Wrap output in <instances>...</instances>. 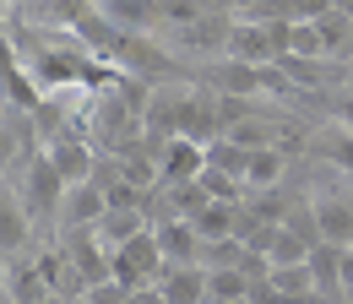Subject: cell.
Masks as SVG:
<instances>
[{
  "label": "cell",
  "mask_w": 353,
  "mask_h": 304,
  "mask_svg": "<svg viewBox=\"0 0 353 304\" xmlns=\"http://www.w3.org/2000/svg\"><path fill=\"white\" fill-rule=\"evenodd\" d=\"M60 245H65V256L77 261L88 294H92V288H103V283H114V250L98 239V228H88V234H60Z\"/></svg>",
  "instance_id": "obj_4"
},
{
  "label": "cell",
  "mask_w": 353,
  "mask_h": 304,
  "mask_svg": "<svg viewBox=\"0 0 353 304\" xmlns=\"http://www.w3.org/2000/svg\"><path fill=\"white\" fill-rule=\"evenodd\" d=\"M310 277H315L321 299H337V294H343V250H337V245H321V250L310 256Z\"/></svg>",
  "instance_id": "obj_15"
},
{
  "label": "cell",
  "mask_w": 353,
  "mask_h": 304,
  "mask_svg": "<svg viewBox=\"0 0 353 304\" xmlns=\"http://www.w3.org/2000/svg\"><path fill=\"white\" fill-rule=\"evenodd\" d=\"M44 152H49L54 174H60V179H65L71 190L98 179V152H92V141H88V136H60V141H49Z\"/></svg>",
  "instance_id": "obj_5"
},
{
  "label": "cell",
  "mask_w": 353,
  "mask_h": 304,
  "mask_svg": "<svg viewBox=\"0 0 353 304\" xmlns=\"http://www.w3.org/2000/svg\"><path fill=\"white\" fill-rule=\"evenodd\" d=\"M65 190H71V185H65V179L54 174L49 152L28 158V169H22V190H17V196H22V207L33 212V223H44L49 212L60 217V207H65Z\"/></svg>",
  "instance_id": "obj_2"
},
{
  "label": "cell",
  "mask_w": 353,
  "mask_h": 304,
  "mask_svg": "<svg viewBox=\"0 0 353 304\" xmlns=\"http://www.w3.org/2000/svg\"><path fill=\"white\" fill-rule=\"evenodd\" d=\"M315 228H321V245H337V250H353V201H343L337 190H321L315 201Z\"/></svg>",
  "instance_id": "obj_8"
},
{
  "label": "cell",
  "mask_w": 353,
  "mask_h": 304,
  "mask_svg": "<svg viewBox=\"0 0 353 304\" xmlns=\"http://www.w3.org/2000/svg\"><path fill=\"white\" fill-rule=\"evenodd\" d=\"M0 234H6V261L11 256H33L28 245H33V212L22 207V196H6V207H0Z\"/></svg>",
  "instance_id": "obj_14"
},
{
  "label": "cell",
  "mask_w": 353,
  "mask_h": 304,
  "mask_svg": "<svg viewBox=\"0 0 353 304\" xmlns=\"http://www.w3.org/2000/svg\"><path fill=\"white\" fill-rule=\"evenodd\" d=\"M131 304H169V299H163V294H158V288H141V294H136Z\"/></svg>",
  "instance_id": "obj_21"
},
{
  "label": "cell",
  "mask_w": 353,
  "mask_h": 304,
  "mask_svg": "<svg viewBox=\"0 0 353 304\" xmlns=\"http://www.w3.org/2000/svg\"><path fill=\"white\" fill-rule=\"evenodd\" d=\"M348 304H353V299H348Z\"/></svg>",
  "instance_id": "obj_24"
},
{
  "label": "cell",
  "mask_w": 353,
  "mask_h": 304,
  "mask_svg": "<svg viewBox=\"0 0 353 304\" xmlns=\"http://www.w3.org/2000/svg\"><path fill=\"white\" fill-rule=\"evenodd\" d=\"M343 294L353 299V250H343Z\"/></svg>",
  "instance_id": "obj_20"
},
{
  "label": "cell",
  "mask_w": 353,
  "mask_h": 304,
  "mask_svg": "<svg viewBox=\"0 0 353 304\" xmlns=\"http://www.w3.org/2000/svg\"><path fill=\"white\" fill-rule=\"evenodd\" d=\"M44 304H65V299H54V294H49V299H44Z\"/></svg>",
  "instance_id": "obj_23"
},
{
  "label": "cell",
  "mask_w": 353,
  "mask_h": 304,
  "mask_svg": "<svg viewBox=\"0 0 353 304\" xmlns=\"http://www.w3.org/2000/svg\"><path fill=\"white\" fill-rule=\"evenodd\" d=\"M250 277L234 266V272H207V304H245L250 299Z\"/></svg>",
  "instance_id": "obj_16"
},
{
  "label": "cell",
  "mask_w": 353,
  "mask_h": 304,
  "mask_svg": "<svg viewBox=\"0 0 353 304\" xmlns=\"http://www.w3.org/2000/svg\"><path fill=\"white\" fill-rule=\"evenodd\" d=\"M207 169H218V174H228V179H239V185H245V169H250V152H245L239 141L218 136V141L207 147Z\"/></svg>",
  "instance_id": "obj_17"
},
{
  "label": "cell",
  "mask_w": 353,
  "mask_h": 304,
  "mask_svg": "<svg viewBox=\"0 0 353 304\" xmlns=\"http://www.w3.org/2000/svg\"><path fill=\"white\" fill-rule=\"evenodd\" d=\"M98 11L114 33H147L152 22H163V6H147V0H103Z\"/></svg>",
  "instance_id": "obj_11"
},
{
  "label": "cell",
  "mask_w": 353,
  "mask_h": 304,
  "mask_svg": "<svg viewBox=\"0 0 353 304\" xmlns=\"http://www.w3.org/2000/svg\"><path fill=\"white\" fill-rule=\"evenodd\" d=\"M163 272H169V261H163V250H158L152 228H147V234H136L131 245H120V250H114V283H120V288H131V294L158 288V283H163Z\"/></svg>",
  "instance_id": "obj_1"
},
{
  "label": "cell",
  "mask_w": 353,
  "mask_h": 304,
  "mask_svg": "<svg viewBox=\"0 0 353 304\" xmlns=\"http://www.w3.org/2000/svg\"><path fill=\"white\" fill-rule=\"evenodd\" d=\"M152 239H158V250H163L169 266H201V234H196V223L158 212L152 217Z\"/></svg>",
  "instance_id": "obj_6"
},
{
  "label": "cell",
  "mask_w": 353,
  "mask_h": 304,
  "mask_svg": "<svg viewBox=\"0 0 353 304\" xmlns=\"http://www.w3.org/2000/svg\"><path fill=\"white\" fill-rule=\"evenodd\" d=\"M158 294L169 304H207V266H169Z\"/></svg>",
  "instance_id": "obj_13"
},
{
  "label": "cell",
  "mask_w": 353,
  "mask_h": 304,
  "mask_svg": "<svg viewBox=\"0 0 353 304\" xmlns=\"http://www.w3.org/2000/svg\"><path fill=\"white\" fill-rule=\"evenodd\" d=\"M321 152H326V163H337L343 174H353V130H348V125L326 130V141H321Z\"/></svg>",
  "instance_id": "obj_18"
},
{
  "label": "cell",
  "mask_w": 353,
  "mask_h": 304,
  "mask_svg": "<svg viewBox=\"0 0 353 304\" xmlns=\"http://www.w3.org/2000/svg\"><path fill=\"white\" fill-rule=\"evenodd\" d=\"M49 283L39 272V250L33 256H11L6 261V304H44Z\"/></svg>",
  "instance_id": "obj_10"
},
{
  "label": "cell",
  "mask_w": 353,
  "mask_h": 304,
  "mask_svg": "<svg viewBox=\"0 0 353 304\" xmlns=\"http://www.w3.org/2000/svg\"><path fill=\"white\" fill-rule=\"evenodd\" d=\"M136 294L131 288H120V283H103V288H92L88 294V304H131Z\"/></svg>",
  "instance_id": "obj_19"
},
{
  "label": "cell",
  "mask_w": 353,
  "mask_h": 304,
  "mask_svg": "<svg viewBox=\"0 0 353 304\" xmlns=\"http://www.w3.org/2000/svg\"><path fill=\"white\" fill-rule=\"evenodd\" d=\"M343 125L353 130V98H343Z\"/></svg>",
  "instance_id": "obj_22"
},
{
  "label": "cell",
  "mask_w": 353,
  "mask_h": 304,
  "mask_svg": "<svg viewBox=\"0 0 353 304\" xmlns=\"http://www.w3.org/2000/svg\"><path fill=\"white\" fill-rule=\"evenodd\" d=\"M109 217V196H103V185L92 179V185H77V190H65V207H60V234H88Z\"/></svg>",
  "instance_id": "obj_7"
},
{
  "label": "cell",
  "mask_w": 353,
  "mask_h": 304,
  "mask_svg": "<svg viewBox=\"0 0 353 304\" xmlns=\"http://www.w3.org/2000/svg\"><path fill=\"white\" fill-rule=\"evenodd\" d=\"M39 272H44L49 294L65 304H82L88 299V283H82V272H77V261L65 256V245H54V250H39Z\"/></svg>",
  "instance_id": "obj_9"
},
{
  "label": "cell",
  "mask_w": 353,
  "mask_h": 304,
  "mask_svg": "<svg viewBox=\"0 0 353 304\" xmlns=\"http://www.w3.org/2000/svg\"><path fill=\"white\" fill-rule=\"evenodd\" d=\"M283 169H288V152H283V147H261V152H250V169H245V196L283 190Z\"/></svg>",
  "instance_id": "obj_12"
},
{
  "label": "cell",
  "mask_w": 353,
  "mask_h": 304,
  "mask_svg": "<svg viewBox=\"0 0 353 304\" xmlns=\"http://www.w3.org/2000/svg\"><path fill=\"white\" fill-rule=\"evenodd\" d=\"M207 174V147L190 141V136H174L158 147V190H179V185H196Z\"/></svg>",
  "instance_id": "obj_3"
}]
</instances>
